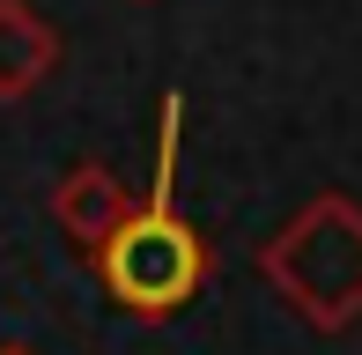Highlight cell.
Instances as JSON below:
<instances>
[{
	"mask_svg": "<svg viewBox=\"0 0 362 355\" xmlns=\"http://www.w3.org/2000/svg\"><path fill=\"white\" fill-rule=\"evenodd\" d=\"M52 67H59V30L30 0H0V104L30 96Z\"/></svg>",
	"mask_w": 362,
	"mask_h": 355,
	"instance_id": "cell-4",
	"label": "cell"
},
{
	"mask_svg": "<svg viewBox=\"0 0 362 355\" xmlns=\"http://www.w3.org/2000/svg\"><path fill=\"white\" fill-rule=\"evenodd\" d=\"M259 274L303 326H318V333L355 326L362 318V207L348 192H318L267 237Z\"/></svg>",
	"mask_w": 362,
	"mask_h": 355,
	"instance_id": "cell-2",
	"label": "cell"
},
{
	"mask_svg": "<svg viewBox=\"0 0 362 355\" xmlns=\"http://www.w3.org/2000/svg\"><path fill=\"white\" fill-rule=\"evenodd\" d=\"M170 178H177V96H163V141H156V185L148 200H134V215L89 252L96 281L119 311L134 318H170L200 296V281L215 274V252L170 207Z\"/></svg>",
	"mask_w": 362,
	"mask_h": 355,
	"instance_id": "cell-1",
	"label": "cell"
},
{
	"mask_svg": "<svg viewBox=\"0 0 362 355\" xmlns=\"http://www.w3.org/2000/svg\"><path fill=\"white\" fill-rule=\"evenodd\" d=\"M126 215H134V192H126V178L111 170V163H74L52 185V222L74 237L81 252H96Z\"/></svg>",
	"mask_w": 362,
	"mask_h": 355,
	"instance_id": "cell-3",
	"label": "cell"
},
{
	"mask_svg": "<svg viewBox=\"0 0 362 355\" xmlns=\"http://www.w3.org/2000/svg\"><path fill=\"white\" fill-rule=\"evenodd\" d=\"M0 355H37V348H30V341H0Z\"/></svg>",
	"mask_w": 362,
	"mask_h": 355,
	"instance_id": "cell-5",
	"label": "cell"
},
{
	"mask_svg": "<svg viewBox=\"0 0 362 355\" xmlns=\"http://www.w3.org/2000/svg\"><path fill=\"white\" fill-rule=\"evenodd\" d=\"M134 8H148V0H134Z\"/></svg>",
	"mask_w": 362,
	"mask_h": 355,
	"instance_id": "cell-6",
	"label": "cell"
}]
</instances>
